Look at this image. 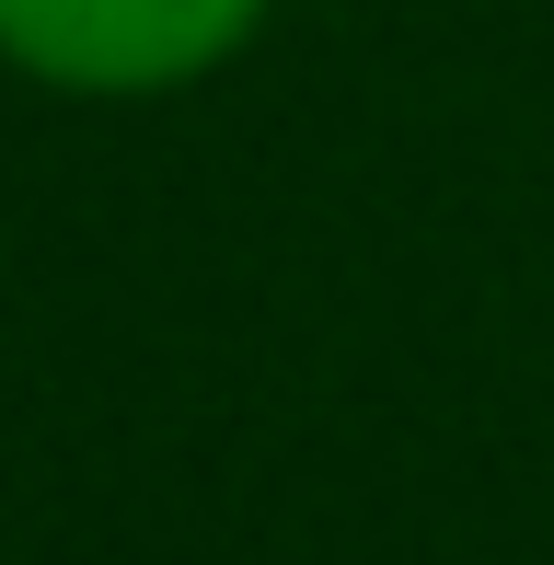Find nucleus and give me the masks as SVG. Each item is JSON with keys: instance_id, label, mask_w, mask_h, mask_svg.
I'll list each match as a JSON object with an SVG mask.
<instances>
[{"instance_id": "nucleus-1", "label": "nucleus", "mask_w": 554, "mask_h": 565, "mask_svg": "<svg viewBox=\"0 0 554 565\" xmlns=\"http://www.w3.org/2000/svg\"><path fill=\"white\" fill-rule=\"evenodd\" d=\"M277 0H0V58L82 105H150L266 35Z\"/></svg>"}]
</instances>
